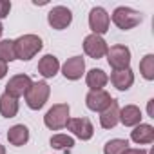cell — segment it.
Here are the masks:
<instances>
[{
    "label": "cell",
    "mask_w": 154,
    "mask_h": 154,
    "mask_svg": "<svg viewBox=\"0 0 154 154\" xmlns=\"http://www.w3.org/2000/svg\"><path fill=\"white\" fill-rule=\"evenodd\" d=\"M111 84L118 91H129L134 84V72L132 69H123V71H112L111 72Z\"/></svg>",
    "instance_id": "cell-14"
},
{
    "label": "cell",
    "mask_w": 154,
    "mask_h": 154,
    "mask_svg": "<svg viewBox=\"0 0 154 154\" xmlns=\"http://www.w3.org/2000/svg\"><path fill=\"white\" fill-rule=\"evenodd\" d=\"M60 71V60L54 54H44L38 62V72L44 78H54Z\"/></svg>",
    "instance_id": "cell-15"
},
{
    "label": "cell",
    "mask_w": 154,
    "mask_h": 154,
    "mask_svg": "<svg viewBox=\"0 0 154 154\" xmlns=\"http://www.w3.org/2000/svg\"><path fill=\"white\" fill-rule=\"evenodd\" d=\"M0 60L2 62H13L17 60V54H15V40H0Z\"/></svg>",
    "instance_id": "cell-24"
},
{
    "label": "cell",
    "mask_w": 154,
    "mask_h": 154,
    "mask_svg": "<svg viewBox=\"0 0 154 154\" xmlns=\"http://www.w3.org/2000/svg\"><path fill=\"white\" fill-rule=\"evenodd\" d=\"M118 123H120V103L118 100L112 98L109 107L100 112V125L103 129H114Z\"/></svg>",
    "instance_id": "cell-13"
},
{
    "label": "cell",
    "mask_w": 154,
    "mask_h": 154,
    "mask_svg": "<svg viewBox=\"0 0 154 154\" xmlns=\"http://www.w3.org/2000/svg\"><path fill=\"white\" fill-rule=\"evenodd\" d=\"M131 140L138 145H149L154 141V127L150 123H140L131 131Z\"/></svg>",
    "instance_id": "cell-17"
},
{
    "label": "cell",
    "mask_w": 154,
    "mask_h": 154,
    "mask_svg": "<svg viewBox=\"0 0 154 154\" xmlns=\"http://www.w3.org/2000/svg\"><path fill=\"white\" fill-rule=\"evenodd\" d=\"M111 20H112V24H114L118 29H122V31H131V29H134L136 26H140V24L143 22V17H141L140 11H134V9H131V8H127V6H120V8H116V9L112 11Z\"/></svg>",
    "instance_id": "cell-2"
},
{
    "label": "cell",
    "mask_w": 154,
    "mask_h": 154,
    "mask_svg": "<svg viewBox=\"0 0 154 154\" xmlns=\"http://www.w3.org/2000/svg\"><path fill=\"white\" fill-rule=\"evenodd\" d=\"M31 84H33V80L29 78L27 74H15V76H11L9 78V82L6 84V94H9V96H13V98H20V96H24L26 93H27V89L31 87Z\"/></svg>",
    "instance_id": "cell-11"
},
{
    "label": "cell",
    "mask_w": 154,
    "mask_h": 154,
    "mask_svg": "<svg viewBox=\"0 0 154 154\" xmlns=\"http://www.w3.org/2000/svg\"><path fill=\"white\" fill-rule=\"evenodd\" d=\"M112 102L111 94L105 91V89H100V91H89L85 94V105L89 111L93 112H102L109 107V103Z\"/></svg>",
    "instance_id": "cell-12"
},
{
    "label": "cell",
    "mask_w": 154,
    "mask_h": 154,
    "mask_svg": "<svg viewBox=\"0 0 154 154\" xmlns=\"http://www.w3.org/2000/svg\"><path fill=\"white\" fill-rule=\"evenodd\" d=\"M105 56H107V62L112 71H123V69L131 67V49L123 44L111 45L107 49Z\"/></svg>",
    "instance_id": "cell-5"
},
{
    "label": "cell",
    "mask_w": 154,
    "mask_h": 154,
    "mask_svg": "<svg viewBox=\"0 0 154 154\" xmlns=\"http://www.w3.org/2000/svg\"><path fill=\"white\" fill-rule=\"evenodd\" d=\"M109 76L103 69H91L89 72H85V84L89 87V91H100L107 85Z\"/></svg>",
    "instance_id": "cell-18"
},
{
    "label": "cell",
    "mask_w": 154,
    "mask_h": 154,
    "mask_svg": "<svg viewBox=\"0 0 154 154\" xmlns=\"http://www.w3.org/2000/svg\"><path fill=\"white\" fill-rule=\"evenodd\" d=\"M11 13V2H8V0H0V20L8 18Z\"/></svg>",
    "instance_id": "cell-25"
},
{
    "label": "cell",
    "mask_w": 154,
    "mask_h": 154,
    "mask_svg": "<svg viewBox=\"0 0 154 154\" xmlns=\"http://www.w3.org/2000/svg\"><path fill=\"white\" fill-rule=\"evenodd\" d=\"M44 47V42L38 35H22L15 40V54H17V60H22V62H29L31 58H35Z\"/></svg>",
    "instance_id": "cell-1"
},
{
    "label": "cell",
    "mask_w": 154,
    "mask_h": 154,
    "mask_svg": "<svg viewBox=\"0 0 154 154\" xmlns=\"http://www.w3.org/2000/svg\"><path fill=\"white\" fill-rule=\"evenodd\" d=\"M140 74L147 82L154 80V54L152 53H149V54H145L141 58V62H140Z\"/></svg>",
    "instance_id": "cell-22"
},
{
    "label": "cell",
    "mask_w": 154,
    "mask_h": 154,
    "mask_svg": "<svg viewBox=\"0 0 154 154\" xmlns=\"http://www.w3.org/2000/svg\"><path fill=\"white\" fill-rule=\"evenodd\" d=\"M71 114V107L69 103H54L44 116V125L49 131H60L67 125L69 116Z\"/></svg>",
    "instance_id": "cell-4"
},
{
    "label": "cell",
    "mask_w": 154,
    "mask_h": 154,
    "mask_svg": "<svg viewBox=\"0 0 154 154\" xmlns=\"http://www.w3.org/2000/svg\"><path fill=\"white\" fill-rule=\"evenodd\" d=\"M2 33H4V27H2V24H0V38H2Z\"/></svg>",
    "instance_id": "cell-30"
},
{
    "label": "cell",
    "mask_w": 154,
    "mask_h": 154,
    "mask_svg": "<svg viewBox=\"0 0 154 154\" xmlns=\"http://www.w3.org/2000/svg\"><path fill=\"white\" fill-rule=\"evenodd\" d=\"M109 26H111V15L102 8V6H96L91 9L89 13V29L93 31V35H105L109 31Z\"/></svg>",
    "instance_id": "cell-6"
},
{
    "label": "cell",
    "mask_w": 154,
    "mask_h": 154,
    "mask_svg": "<svg viewBox=\"0 0 154 154\" xmlns=\"http://www.w3.org/2000/svg\"><path fill=\"white\" fill-rule=\"evenodd\" d=\"M141 118H143V114H141V109L138 105L129 103V105H125V107L120 109V122L125 127H136V125H140Z\"/></svg>",
    "instance_id": "cell-16"
},
{
    "label": "cell",
    "mask_w": 154,
    "mask_h": 154,
    "mask_svg": "<svg viewBox=\"0 0 154 154\" xmlns=\"http://www.w3.org/2000/svg\"><path fill=\"white\" fill-rule=\"evenodd\" d=\"M65 127H67V131L72 132V136H76L82 141H89L94 136V127H93L91 120L84 118V116L82 118H69Z\"/></svg>",
    "instance_id": "cell-8"
},
{
    "label": "cell",
    "mask_w": 154,
    "mask_h": 154,
    "mask_svg": "<svg viewBox=\"0 0 154 154\" xmlns=\"http://www.w3.org/2000/svg\"><path fill=\"white\" fill-rule=\"evenodd\" d=\"M18 100L9 96V94H0V114H2L4 118H15L18 114Z\"/></svg>",
    "instance_id": "cell-20"
},
{
    "label": "cell",
    "mask_w": 154,
    "mask_h": 154,
    "mask_svg": "<svg viewBox=\"0 0 154 154\" xmlns=\"http://www.w3.org/2000/svg\"><path fill=\"white\" fill-rule=\"evenodd\" d=\"M71 22H72V13H71V9L65 8V6H54V8H51L49 13H47V24H49L53 29H56V31L67 29V27L71 26Z\"/></svg>",
    "instance_id": "cell-7"
},
{
    "label": "cell",
    "mask_w": 154,
    "mask_h": 154,
    "mask_svg": "<svg viewBox=\"0 0 154 154\" xmlns=\"http://www.w3.org/2000/svg\"><path fill=\"white\" fill-rule=\"evenodd\" d=\"M0 154H6V147L4 145H0Z\"/></svg>",
    "instance_id": "cell-29"
},
{
    "label": "cell",
    "mask_w": 154,
    "mask_h": 154,
    "mask_svg": "<svg viewBox=\"0 0 154 154\" xmlns=\"http://www.w3.org/2000/svg\"><path fill=\"white\" fill-rule=\"evenodd\" d=\"M125 149H129V141L123 138H114L103 145V154H122Z\"/></svg>",
    "instance_id": "cell-23"
},
{
    "label": "cell",
    "mask_w": 154,
    "mask_h": 154,
    "mask_svg": "<svg viewBox=\"0 0 154 154\" xmlns=\"http://www.w3.org/2000/svg\"><path fill=\"white\" fill-rule=\"evenodd\" d=\"M122 154H149V152H147V149H131V147H129V149H125Z\"/></svg>",
    "instance_id": "cell-26"
},
{
    "label": "cell",
    "mask_w": 154,
    "mask_h": 154,
    "mask_svg": "<svg viewBox=\"0 0 154 154\" xmlns=\"http://www.w3.org/2000/svg\"><path fill=\"white\" fill-rule=\"evenodd\" d=\"M6 74H8V63L0 60V80L6 78Z\"/></svg>",
    "instance_id": "cell-28"
},
{
    "label": "cell",
    "mask_w": 154,
    "mask_h": 154,
    "mask_svg": "<svg viewBox=\"0 0 154 154\" xmlns=\"http://www.w3.org/2000/svg\"><path fill=\"white\" fill-rule=\"evenodd\" d=\"M49 96H51V87L47 82H33L27 93L24 94V100L31 111H40L47 103Z\"/></svg>",
    "instance_id": "cell-3"
},
{
    "label": "cell",
    "mask_w": 154,
    "mask_h": 154,
    "mask_svg": "<svg viewBox=\"0 0 154 154\" xmlns=\"http://www.w3.org/2000/svg\"><path fill=\"white\" fill-rule=\"evenodd\" d=\"M49 143H51V147L56 149V150H65V149H72V147H74V138L69 136V134L58 132V134H53V136H51Z\"/></svg>",
    "instance_id": "cell-21"
},
{
    "label": "cell",
    "mask_w": 154,
    "mask_h": 154,
    "mask_svg": "<svg viewBox=\"0 0 154 154\" xmlns=\"http://www.w3.org/2000/svg\"><path fill=\"white\" fill-rule=\"evenodd\" d=\"M8 140L15 147H22L29 141V129L24 123H17L8 131Z\"/></svg>",
    "instance_id": "cell-19"
},
{
    "label": "cell",
    "mask_w": 154,
    "mask_h": 154,
    "mask_svg": "<svg viewBox=\"0 0 154 154\" xmlns=\"http://www.w3.org/2000/svg\"><path fill=\"white\" fill-rule=\"evenodd\" d=\"M62 74H63L65 80H71V82L80 80L85 74V60H84V56H71V58H67L63 62V65H62Z\"/></svg>",
    "instance_id": "cell-10"
},
{
    "label": "cell",
    "mask_w": 154,
    "mask_h": 154,
    "mask_svg": "<svg viewBox=\"0 0 154 154\" xmlns=\"http://www.w3.org/2000/svg\"><path fill=\"white\" fill-rule=\"evenodd\" d=\"M147 114H149V118H154V98H150L147 102Z\"/></svg>",
    "instance_id": "cell-27"
},
{
    "label": "cell",
    "mask_w": 154,
    "mask_h": 154,
    "mask_svg": "<svg viewBox=\"0 0 154 154\" xmlns=\"http://www.w3.org/2000/svg\"><path fill=\"white\" fill-rule=\"evenodd\" d=\"M107 42L103 40V36H98V35H87L84 38V51L87 56H91L93 60H100L107 54Z\"/></svg>",
    "instance_id": "cell-9"
}]
</instances>
